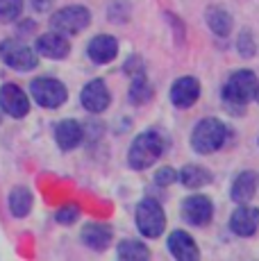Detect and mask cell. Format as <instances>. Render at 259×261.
<instances>
[{"label": "cell", "mask_w": 259, "mask_h": 261, "mask_svg": "<svg viewBox=\"0 0 259 261\" xmlns=\"http://www.w3.org/2000/svg\"><path fill=\"white\" fill-rule=\"evenodd\" d=\"M257 93H259L257 75L243 68V71L232 73V77L225 82V87H223V102L239 116L241 109L257 98Z\"/></svg>", "instance_id": "obj_1"}, {"label": "cell", "mask_w": 259, "mask_h": 261, "mask_svg": "<svg viewBox=\"0 0 259 261\" xmlns=\"http://www.w3.org/2000/svg\"><path fill=\"white\" fill-rule=\"evenodd\" d=\"M164 152V141L159 137V132L155 129H146L141 132L130 145L127 152V164L134 170H146L150 166H155V162L162 157Z\"/></svg>", "instance_id": "obj_2"}, {"label": "cell", "mask_w": 259, "mask_h": 261, "mask_svg": "<svg viewBox=\"0 0 259 261\" xmlns=\"http://www.w3.org/2000/svg\"><path fill=\"white\" fill-rule=\"evenodd\" d=\"M227 139V127L218 118H202L191 132V148L198 154H212L223 148Z\"/></svg>", "instance_id": "obj_3"}, {"label": "cell", "mask_w": 259, "mask_h": 261, "mask_svg": "<svg viewBox=\"0 0 259 261\" xmlns=\"http://www.w3.org/2000/svg\"><path fill=\"white\" fill-rule=\"evenodd\" d=\"M134 220H137V229L146 239H157L162 237L164 227H166V214H164L162 204L157 200H141L134 212Z\"/></svg>", "instance_id": "obj_4"}, {"label": "cell", "mask_w": 259, "mask_h": 261, "mask_svg": "<svg viewBox=\"0 0 259 261\" xmlns=\"http://www.w3.org/2000/svg\"><path fill=\"white\" fill-rule=\"evenodd\" d=\"M89 23H91V12H89L87 7H82V5L64 7V9H59V12H55L53 18H50L53 30L59 34H64V37L82 32Z\"/></svg>", "instance_id": "obj_5"}, {"label": "cell", "mask_w": 259, "mask_h": 261, "mask_svg": "<svg viewBox=\"0 0 259 261\" xmlns=\"http://www.w3.org/2000/svg\"><path fill=\"white\" fill-rule=\"evenodd\" d=\"M30 93L37 100V105H41V107H46V109H57L59 105H64L68 98L66 87L55 77H37L30 84Z\"/></svg>", "instance_id": "obj_6"}, {"label": "cell", "mask_w": 259, "mask_h": 261, "mask_svg": "<svg viewBox=\"0 0 259 261\" xmlns=\"http://www.w3.org/2000/svg\"><path fill=\"white\" fill-rule=\"evenodd\" d=\"M0 57L14 71H32L39 64L37 53L32 48H28L25 43L14 41V39H7V41L0 43Z\"/></svg>", "instance_id": "obj_7"}, {"label": "cell", "mask_w": 259, "mask_h": 261, "mask_svg": "<svg viewBox=\"0 0 259 261\" xmlns=\"http://www.w3.org/2000/svg\"><path fill=\"white\" fill-rule=\"evenodd\" d=\"M182 218L184 223L193 227H205L214 218V204L207 195H191L182 202Z\"/></svg>", "instance_id": "obj_8"}, {"label": "cell", "mask_w": 259, "mask_h": 261, "mask_svg": "<svg viewBox=\"0 0 259 261\" xmlns=\"http://www.w3.org/2000/svg\"><path fill=\"white\" fill-rule=\"evenodd\" d=\"M80 102H82V107L91 114L105 112V109L109 107V102H112V95H109L107 84H105L102 80H91V82L82 89V93H80Z\"/></svg>", "instance_id": "obj_9"}, {"label": "cell", "mask_w": 259, "mask_h": 261, "mask_svg": "<svg viewBox=\"0 0 259 261\" xmlns=\"http://www.w3.org/2000/svg\"><path fill=\"white\" fill-rule=\"evenodd\" d=\"M0 107L12 118H23L30 112V100L23 93V89H18L16 84H5L0 89Z\"/></svg>", "instance_id": "obj_10"}, {"label": "cell", "mask_w": 259, "mask_h": 261, "mask_svg": "<svg viewBox=\"0 0 259 261\" xmlns=\"http://www.w3.org/2000/svg\"><path fill=\"white\" fill-rule=\"evenodd\" d=\"M198 98H200V84L191 75H184L171 87V102L180 109L193 107L198 102Z\"/></svg>", "instance_id": "obj_11"}, {"label": "cell", "mask_w": 259, "mask_h": 261, "mask_svg": "<svg viewBox=\"0 0 259 261\" xmlns=\"http://www.w3.org/2000/svg\"><path fill=\"white\" fill-rule=\"evenodd\" d=\"M230 229L237 237H252L259 229V209L250 207V204H239V209L230 218Z\"/></svg>", "instance_id": "obj_12"}, {"label": "cell", "mask_w": 259, "mask_h": 261, "mask_svg": "<svg viewBox=\"0 0 259 261\" xmlns=\"http://www.w3.org/2000/svg\"><path fill=\"white\" fill-rule=\"evenodd\" d=\"M87 55H89V59L96 64H109V62H114L118 55V41L112 34H98V37H93L91 41H89Z\"/></svg>", "instance_id": "obj_13"}, {"label": "cell", "mask_w": 259, "mask_h": 261, "mask_svg": "<svg viewBox=\"0 0 259 261\" xmlns=\"http://www.w3.org/2000/svg\"><path fill=\"white\" fill-rule=\"evenodd\" d=\"M37 53L41 57H48V59H64L68 57L71 53V43L66 41V37L59 32H48V34H41L37 39Z\"/></svg>", "instance_id": "obj_14"}, {"label": "cell", "mask_w": 259, "mask_h": 261, "mask_svg": "<svg viewBox=\"0 0 259 261\" xmlns=\"http://www.w3.org/2000/svg\"><path fill=\"white\" fill-rule=\"evenodd\" d=\"M80 239H82V243L87 245V248L96 250V252H102V250L109 248L114 234H112V227L105 223H87L82 227V232H80Z\"/></svg>", "instance_id": "obj_15"}, {"label": "cell", "mask_w": 259, "mask_h": 261, "mask_svg": "<svg viewBox=\"0 0 259 261\" xmlns=\"http://www.w3.org/2000/svg\"><path fill=\"white\" fill-rule=\"evenodd\" d=\"M168 252L180 261H196L200 259V250H198L196 241L189 237L182 229H175V232L168 237Z\"/></svg>", "instance_id": "obj_16"}, {"label": "cell", "mask_w": 259, "mask_h": 261, "mask_svg": "<svg viewBox=\"0 0 259 261\" xmlns=\"http://www.w3.org/2000/svg\"><path fill=\"white\" fill-rule=\"evenodd\" d=\"M259 187V179L252 170H243V173L237 175V179L232 182V200L237 204H246L255 198Z\"/></svg>", "instance_id": "obj_17"}, {"label": "cell", "mask_w": 259, "mask_h": 261, "mask_svg": "<svg viewBox=\"0 0 259 261\" xmlns=\"http://www.w3.org/2000/svg\"><path fill=\"white\" fill-rule=\"evenodd\" d=\"M84 132H82V125L77 123V120H62V123H57V127H55V141L62 150H73L77 148L80 141H82Z\"/></svg>", "instance_id": "obj_18"}, {"label": "cell", "mask_w": 259, "mask_h": 261, "mask_svg": "<svg viewBox=\"0 0 259 261\" xmlns=\"http://www.w3.org/2000/svg\"><path fill=\"white\" fill-rule=\"evenodd\" d=\"M177 179L184 184L187 189H202L205 184L212 182V173L202 166H196V164H189V166L182 168V173L177 175Z\"/></svg>", "instance_id": "obj_19"}, {"label": "cell", "mask_w": 259, "mask_h": 261, "mask_svg": "<svg viewBox=\"0 0 259 261\" xmlns=\"http://www.w3.org/2000/svg\"><path fill=\"white\" fill-rule=\"evenodd\" d=\"M116 257L123 259V261H146L148 257H150V250H148L141 241L127 239V241H123V243H118Z\"/></svg>", "instance_id": "obj_20"}, {"label": "cell", "mask_w": 259, "mask_h": 261, "mask_svg": "<svg viewBox=\"0 0 259 261\" xmlns=\"http://www.w3.org/2000/svg\"><path fill=\"white\" fill-rule=\"evenodd\" d=\"M32 209V193L25 187H16L9 193V212H12L16 218H23V216L30 214Z\"/></svg>", "instance_id": "obj_21"}, {"label": "cell", "mask_w": 259, "mask_h": 261, "mask_svg": "<svg viewBox=\"0 0 259 261\" xmlns=\"http://www.w3.org/2000/svg\"><path fill=\"white\" fill-rule=\"evenodd\" d=\"M207 25L212 28L214 34H218V37H227L230 30H232V16L225 12V9L212 7L207 12Z\"/></svg>", "instance_id": "obj_22"}, {"label": "cell", "mask_w": 259, "mask_h": 261, "mask_svg": "<svg viewBox=\"0 0 259 261\" xmlns=\"http://www.w3.org/2000/svg\"><path fill=\"white\" fill-rule=\"evenodd\" d=\"M152 98V87L146 80V75L139 73L132 77V87H130V102L132 105H146Z\"/></svg>", "instance_id": "obj_23"}, {"label": "cell", "mask_w": 259, "mask_h": 261, "mask_svg": "<svg viewBox=\"0 0 259 261\" xmlns=\"http://www.w3.org/2000/svg\"><path fill=\"white\" fill-rule=\"evenodd\" d=\"M23 12V0H0V18L3 21H14Z\"/></svg>", "instance_id": "obj_24"}, {"label": "cell", "mask_w": 259, "mask_h": 261, "mask_svg": "<svg viewBox=\"0 0 259 261\" xmlns=\"http://www.w3.org/2000/svg\"><path fill=\"white\" fill-rule=\"evenodd\" d=\"M55 218H57L59 225H73L75 220L80 218V207L75 202H68L64 204V207L57 209V214H55Z\"/></svg>", "instance_id": "obj_25"}, {"label": "cell", "mask_w": 259, "mask_h": 261, "mask_svg": "<svg viewBox=\"0 0 259 261\" xmlns=\"http://www.w3.org/2000/svg\"><path fill=\"white\" fill-rule=\"evenodd\" d=\"M239 53H241V57H252L255 55V50H257V46H255V39H252V34L248 32V30H243L241 34H239Z\"/></svg>", "instance_id": "obj_26"}, {"label": "cell", "mask_w": 259, "mask_h": 261, "mask_svg": "<svg viewBox=\"0 0 259 261\" xmlns=\"http://www.w3.org/2000/svg\"><path fill=\"white\" fill-rule=\"evenodd\" d=\"M175 179H177V173L171 166H164V168H159L155 173V184H157V187H162V189L164 187H171Z\"/></svg>", "instance_id": "obj_27"}, {"label": "cell", "mask_w": 259, "mask_h": 261, "mask_svg": "<svg viewBox=\"0 0 259 261\" xmlns=\"http://www.w3.org/2000/svg\"><path fill=\"white\" fill-rule=\"evenodd\" d=\"M50 5H53V0H32V7L37 9V12H46Z\"/></svg>", "instance_id": "obj_28"}, {"label": "cell", "mask_w": 259, "mask_h": 261, "mask_svg": "<svg viewBox=\"0 0 259 261\" xmlns=\"http://www.w3.org/2000/svg\"><path fill=\"white\" fill-rule=\"evenodd\" d=\"M0 116H3V114H0Z\"/></svg>", "instance_id": "obj_29"}]
</instances>
